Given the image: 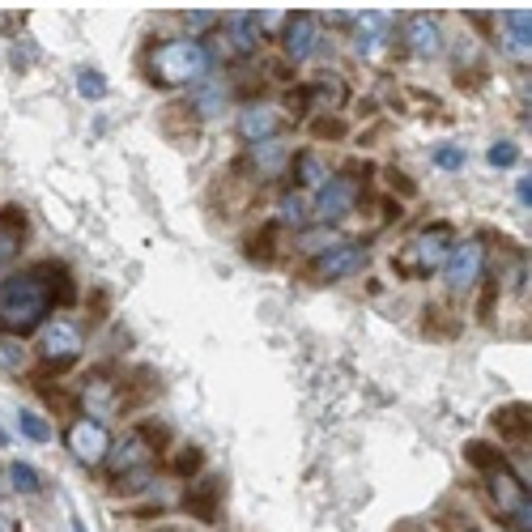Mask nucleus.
I'll return each instance as SVG.
<instances>
[{"label":"nucleus","mask_w":532,"mask_h":532,"mask_svg":"<svg viewBox=\"0 0 532 532\" xmlns=\"http://www.w3.org/2000/svg\"><path fill=\"white\" fill-rule=\"evenodd\" d=\"M56 303L52 277L47 269H30V273H13L0 281V332L5 337H22V332H35L47 311Z\"/></svg>","instance_id":"nucleus-1"},{"label":"nucleus","mask_w":532,"mask_h":532,"mask_svg":"<svg viewBox=\"0 0 532 532\" xmlns=\"http://www.w3.org/2000/svg\"><path fill=\"white\" fill-rule=\"evenodd\" d=\"M145 69L158 86H196V81L209 77L213 56L201 39H166L149 52Z\"/></svg>","instance_id":"nucleus-2"},{"label":"nucleus","mask_w":532,"mask_h":532,"mask_svg":"<svg viewBox=\"0 0 532 532\" xmlns=\"http://www.w3.org/2000/svg\"><path fill=\"white\" fill-rule=\"evenodd\" d=\"M452 226H426L418 230L401 252H396V273L401 277H430V273H439L443 269V260L447 252H452Z\"/></svg>","instance_id":"nucleus-3"},{"label":"nucleus","mask_w":532,"mask_h":532,"mask_svg":"<svg viewBox=\"0 0 532 532\" xmlns=\"http://www.w3.org/2000/svg\"><path fill=\"white\" fill-rule=\"evenodd\" d=\"M490 494H494L498 511H503L515 528H520V532L532 528V503H528V490H524V481L515 477L503 460H490Z\"/></svg>","instance_id":"nucleus-4"},{"label":"nucleus","mask_w":532,"mask_h":532,"mask_svg":"<svg viewBox=\"0 0 532 532\" xmlns=\"http://www.w3.org/2000/svg\"><path fill=\"white\" fill-rule=\"evenodd\" d=\"M354 205H358V179L354 175H332L328 184L315 192L311 218L320 226H332V222H341L345 213H354Z\"/></svg>","instance_id":"nucleus-5"},{"label":"nucleus","mask_w":532,"mask_h":532,"mask_svg":"<svg viewBox=\"0 0 532 532\" xmlns=\"http://www.w3.org/2000/svg\"><path fill=\"white\" fill-rule=\"evenodd\" d=\"M481 269H486V247H481L477 239H464L456 243L452 252H447L443 260V281H447V290H473L477 281H481Z\"/></svg>","instance_id":"nucleus-6"},{"label":"nucleus","mask_w":532,"mask_h":532,"mask_svg":"<svg viewBox=\"0 0 532 532\" xmlns=\"http://www.w3.org/2000/svg\"><path fill=\"white\" fill-rule=\"evenodd\" d=\"M64 443H69V452H73L77 464L94 469V464H103L107 452H111V430L98 418H77L69 426V435H64Z\"/></svg>","instance_id":"nucleus-7"},{"label":"nucleus","mask_w":532,"mask_h":532,"mask_svg":"<svg viewBox=\"0 0 532 532\" xmlns=\"http://www.w3.org/2000/svg\"><path fill=\"white\" fill-rule=\"evenodd\" d=\"M86 349V337L73 320H47L43 324V337H39V354L43 362H56V367H69L73 358H81Z\"/></svg>","instance_id":"nucleus-8"},{"label":"nucleus","mask_w":532,"mask_h":532,"mask_svg":"<svg viewBox=\"0 0 532 532\" xmlns=\"http://www.w3.org/2000/svg\"><path fill=\"white\" fill-rule=\"evenodd\" d=\"M362 269H367V243H337V247H328L324 256H315V264H311L315 281H341Z\"/></svg>","instance_id":"nucleus-9"},{"label":"nucleus","mask_w":532,"mask_h":532,"mask_svg":"<svg viewBox=\"0 0 532 532\" xmlns=\"http://www.w3.org/2000/svg\"><path fill=\"white\" fill-rule=\"evenodd\" d=\"M281 124H286V115L273 103H247L239 111V137L252 141V145H264V141H277Z\"/></svg>","instance_id":"nucleus-10"},{"label":"nucleus","mask_w":532,"mask_h":532,"mask_svg":"<svg viewBox=\"0 0 532 532\" xmlns=\"http://www.w3.org/2000/svg\"><path fill=\"white\" fill-rule=\"evenodd\" d=\"M107 460H111V477H128V473L149 469V460H154V447H149L145 435L137 430V435H128L124 443H115L111 452H107Z\"/></svg>","instance_id":"nucleus-11"},{"label":"nucleus","mask_w":532,"mask_h":532,"mask_svg":"<svg viewBox=\"0 0 532 532\" xmlns=\"http://www.w3.org/2000/svg\"><path fill=\"white\" fill-rule=\"evenodd\" d=\"M405 43H409L413 56L430 60V56L443 52V30H439V22L430 18V13H413V18L405 22Z\"/></svg>","instance_id":"nucleus-12"},{"label":"nucleus","mask_w":532,"mask_h":532,"mask_svg":"<svg viewBox=\"0 0 532 532\" xmlns=\"http://www.w3.org/2000/svg\"><path fill=\"white\" fill-rule=\"evenodd\" d=\"M388 30H392L388 13H354V43H358L362 56H379V52H384Z\"/></svg>","instance_id":"nucleus-13"},{"label":"nucleus","mask_w":532,"mask_h":532,"mask_svg":"<svg viewBox=\"0 0 532 532\" xmlns=\"http://www.w3.org/2000/svg\"><path fill=\"white\" fill-rule=\"evenodd\" d=\"M503 26H507V35H503V47H507V56L511 60H532V13L528 9H507L503 13Z\"/></svg>","instance_id":"nucleus-14"},{"label":"nucleus","mask_w":532,"mask_h":532,"mask_svg":"<svg viewBox=\"0 0 532 532\" xmlns=\"http://www.w3.org/2000/svg\"><path fill=\"white\" fill-rule=\"evenodd\" d=\"M315 43H320V35H315L311 13H294V18H286V56L290 60H311Z\"/></svg>","instance_id":"nucleus-15"},{"label":"nucleus","mask_w":532,"mask_h":532,"mask_svg":"<svg viewBox=\"0 0 532 532\" xmlns=\"http://www.w3.org/2000/svg\"><path fill=\"white\" fill-rule=\"evenodd\" d=\"M226 35H230V47H235L239 56H252L256 47H260V26H256V13H230L226 18Z\"/></svg>","instance_id":"nucleus-16"},{"label":"nucleus","mask_w":532,"mask_h":532,"mask_svg":"<svg viewBox=\"0 0 532 532\" xmlns=\"http://www.w3.org/2000/svg\"><path fill=\"white\" fill-rule=\"evenodd\" d=\"M218 494H222V481L218 477H205L201 486L188 490V511L201 515V520H213V515H218Z\"/></svg>","instance_id":"nucleus-17"},{"label":"nucleus","mask_w":532,"mask_h":532,"mask_svg":"<svg viewBox=\"0 0 532 532\" xmlns=\"http://www.w3.org/2000/svg\"><path fill=\"white\" fill-rule=\"evenodd\" d=\"M22 230H26V222L18 218V209H5V213H0V264H9L13 256H18Z\"/></svg>","instance_id":"nucleus-18"},{"label":"nucleus","mask_w":532,"mask_h":532,"mask_svg":"<svg viewBox=\"0 0 532 532\" xmlns=\"http://www.w3.org/2000/svg\"><path fill=\"white\" fill-rule=\"evenodd\" d=\"M294 175H298V184L303 188H315L320 192L328 184V171H324V162L311 154V149H303V154H294Z\"/></svg>","instance_id":"nucleus-19"},{"label":"nucleus","mask_w":532,"mask_h":532,"mask_svg":"<svg viewBox=\"0 0 532 532\" xmlns=\"http://www.w3.org/2000/svg\"><path fill=\"white\" fill-rule=\"evenodd\" d=\"M5 477H9V486L18 490V494H39L43 490L39 469H35V464H26V460H13L9 469H5Z\"/></svg>","instance_id":"nucleus-20"},{"label":"nucleus","mask_w":532,"mask_h":532,"mask_svg":"<svg viewBox=\"0 0 532 532\" xmlns=\"http://www.w3.org/2000/svg\"><path fill=\"white\" fill-rule=\"evenodd\" d=\"M226 98H230V86H226V81H205V86L196 90L192 103H196V111H201V115H218V111L226 107Z\"/></svg>","instance_id":"nucleus-21"},{"label":"nucleus","mask_w":532,"mask_h":532,"mask_svg":"<svg viewBox=\"0 0 532 532\" xmlns=\"http://www.w3.org/2000/svg\"><path fill=\"white\" fill-rule=\"evenodd\" d=\"M341 239H337V230L332 226H320V230H303L298 235V252H307V256H324L328 247H337Z\"/></svg>","instance_id":"nucleus-22"},{"label":"nucleus","mask_w":532,"mask_h":532,"mask_svg":"<svg viewBox=\"0 0 532 532\" xmlns=\"http://www.w3.org/2000/svg\"><path fill=\"white\" fill-rule=\"evenodd\" d=\"M281 222L286 226H307V218H311V201L303 192H290V196H281Z\"/></svg>","instance_id":"nucleus-23"},{"label":"nucleus","mask_w":532,"mask_h":532,"mask_svg":"<svg viewBox=\"0 0 532 532\" xmlns=\"http://www.w3.org/2000/svg\"><path fill=\"white\" fill-rule=\"evenodd\" d=\"M18 430L30 443H47V439H52V426H47L35 409H18Z\"/></svg>","instance_id":"nucleus-24"},{"label":"nucleus","mask_w":532,"mask_h":532,"mask_svg":"<svg viewBox=\"0 0 532 532\" xmlns=\"http://www.w3.org/2000/svg\"><path fill=\"white\" fill-rule=\"evenodd\" d=\"M256 166H264V175H277V166H286V149H281L277 141H264L256 145Z\"/></svg>","instance_id":"nucleus-25"},{"label":"nucleus","mask_w":532,"mask_h":532,"mask_svg":"<svg viewBox=\"0 0 532 532\" xmlns=\"http://www.w3.org/2000/svg\"><path fill=\"white\" fill-rule=\"evenodd\" d=\"M77 94H81V98H90V103H98V98L107 94V81H103V73L81 69V73H77Z\"/></svg>","instance_id":"nucleus-26"},{"label":"nucleus","mask_w":532,"mask_h":532,"mask_svg":"<svg viewBox=\"0 0 532 532\" xmlns=\"http://www.w3.org/2000/svg\"><path fill=\"white\" fill-rule=\"evenodd\" d=\"M0 367L5 371H22L26 367V349H22V341H0Z\"/></svg>","instance_id":"nucleus-27"},{"label":"nucleus","mask_w":532,"mask_h":532,"mask_svg":"<svg viewBox=\"0 0 532 532\" xmlns=\"http://www.w3.org/2000/svg\"><path fill=\"white\" fill-rule=\"evenodd\" d=\"M490 166H498V171H507V166H515L520 162V149H515L511 141H498V145H490Z\"/></svg>","instance_id":"nucleus-28"},{"label":"nucleus","mask_w":532,"mask_h":532,"mask_svg":"<svg viewBox=\"0 0 532 532\" xmlns=\"http://www.w3.org/2000/svg\"><path fill=\"white\" fill-rule=\"evenodd\" d=\"M494 426L511 430V435H524V430H528V418H524V409H520V405H511L507 413H498V418H494Z\"/></svg>","instance_id":"nucleus-29"},{"label":"nucleus","mask_w":532,"mask_h":532,"mask_svg":"<svg viewBox=\"0 0 532 532\" xmlns=\"http://www.w3.org/2000/svg\"><path fill=\"white\" fill-rule=\"evenodd\" d=\"M435 166H443V171H460V166H464V149L460 145H439L435 149Z\"/></svg>","instance_id":"nucleus-30"},{"label":"nucleus","mask_w":532,"mask_h":532,"mask_svg":"<svg viewBox=\"0 0 532 532\" xmlns=\"http://www.w3.org/2000/svg\"><path fill=\"white\" fill-rule=\"evenodd\" d=\"M188 26H209V22H218V13H209V9H196V13H184Z\"/></svg>","instance_id":"nucleus-31"},{"label":"nucleus","mask_w":532,"mask_h":532,"mask_svg":"<svg viewBox=\"0 0 532 532\" xmlns=\"http://www.w3.org/2000/svg\"><path fill=\"white\" fill-rule=\"evenodd\" d=\"M515 192H520V201H524V205L532 201V184H528V179H520V188H515Z\"/></svg>","instance_id":"nucleus-32"},{"label":"nucleus","mask_w":532,"mask_h":532,"mask_svg":"<svg viewBox=\"0 0 532 532\" xmlns=\"http://www.w3.org/2000/svg\"><path fill=\"white\" fill-rule=\"evenodd\" d=\"M0 532H18V524H13L9 515H0Z\"/></svg>","instance_id":"nucleus-33"}]
</instances>
